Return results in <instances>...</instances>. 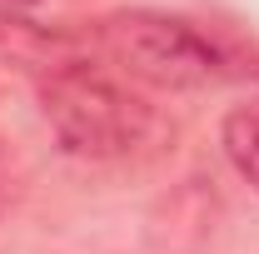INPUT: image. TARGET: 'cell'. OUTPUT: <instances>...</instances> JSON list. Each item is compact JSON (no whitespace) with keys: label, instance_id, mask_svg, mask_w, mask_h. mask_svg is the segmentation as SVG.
<instances>
[{"label":"cell","instance_id":"cell-2","mask_svg":"<svg viewBox=\"0 0 259 254\" xmlns=\"http://www.w3.org/2000/svg\"><path fill=\"white\" fill-rule=\"evenodd\" d=\"M40 115L50 135L80 159L135 155L155 130V110L95 55H80L40 80Z\"/></svg>","mask_w":259,"mask_h":254},{"label":"cell","instance_id":"cell-3","mask_svg":"<svg viewBox=\"0 0 259 254\" xmlns=\"http://www.w3.org/2000/svg\"><path fill=\"white\" fill-rule=\"evenodd\" d=\"M90 55L85 40L70 30H50V25H35L10 15V5H0V65H15V70H30L35 80L65 70L70 60Z\"/></svg>","mask_w":259,"mask_h":254},{"label":"cell","instance_id":"cell-5","mask_svg":"<svg viewBox=\"0 0 259 254\" xmlns=\"http://www.w3.org/2000/svg\"><path fill=\"white\" fill-rule=\"evenodd\" d=\"M0 5H35V0H0Z\"/></svg>","mask_w":259,"mask_h":254},{"label":"cell","instance_id":"cell-4","mask_svg":"<svg viewBox=\"0 0 259 254\" xmlns=\"http://www.w3.org/2000/svg\"><path fill=\"white\" fill-rule=\"evenodd\" d=\"M220 145H225L229 164L259 190V100L234 105V110L225 115V125H220Z\"/></svg>","mask_w":259,"mask_h":254},{"label":"cell","instance_id":"cell-1","mask_svg":"<svg viewBox=\"0 0 259 254\" xmlns=\"http://www.w3.org/2000/svg\"><path fill=\"white\" fill-rule=\"evenodd\" d=\"M85 50L105 60L120 80H140L150 90H204L229 75L220 40L164 10H120L80 35Z\"/></svg>","mask_w":259,"mask_h":254}]
</instances>
